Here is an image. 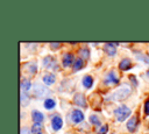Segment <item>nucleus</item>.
<instances>
[{
	"mask_svg": "<svg viewBox=\"0 0 149 134\" xmlns=\"http://www.w3.org/2000/svg\"><path fill=\"white\" fill-rule=\"evenodd\" d=\"M20 134H31V129H29V128H27V127H22Z\"/></svg>",
	"mask_w": 149,
	"mask_h": 134,
	"instance_id": "25",
	"label": "nucleus"
},
{
	"mask_svg": "<svg viewBox=\"0 0 149 134\" xmlns=\"http://www.w3.org/2000/svg\"><path fill=\"white\" fill-rule=\"evenodd\" d=\"M130 113H132L130 108H128L126 105H120L119 107H116V108L114 110V115H115V118H116L118 121H123V120H126V119L130 115Z\"/></svg>",
	"mask_w": 149,
	"mask_h": 134,
	"instance_id": "2",
	"label": "nucleus"
},
{
	"mask_svg": "<svg viewBox=\"0 0 149 134\" xmlns=\"http://www.w3.org/2000/svg\"><path fill=\"white\" fill-rule=\"evenodd\" d=\"M137 124H139V118H137L136 115L132 117V118L128 120V122H127V129H128L129 132H135V129H136V127H137Z\"/></svg>",
	"mask_w": 149,
	"mask_h": 134,
	"instance_id": "10",
	"label": "nucleus"
},
{
	"mask_svg": "<svg viewBox=\"0 0 149 134\" xmlns=\"http://www.w3.org/2000/svg\"><path fill=\"white\" fill-rule=\"evenodd\" d=\"M83 85L86 87V89H90L92 85H93V79L91 76H85L83 78Z\"/></svg>",
	"mask_w": 149,
	"mask_h": 134,
	"instance_id": "16",
	"label": "nucleus"
},
{
	"mask_svg": "<svg viewBox=\"0 0 149 134\" xmlns=\"http://www.w3.org/2000/svg\"><path fill=\"white\" fill-rule=\"evenodd\" d=\"M129 79L133 82V84H134V85H137V82H136V79H135V77H134V76H129Z\"/></svg>",
	"mask_w": 149,
	"mask_h": 134,
	"instance_id": "29",
	"label": "nucleus"
},
{
	"mask_svg": "<svg viewBox=\"0 0 149 134\" xmlns=\"http://www.w3.org/2000/svg\"><path fill=\"white\" fill-rule=\"evenodd\" d=\"M71 119H72V121H73L74 124H79V122H81V121L84 120V114H83L81 111H79V110H74V111L72 112Z\"/></svg>",
	"mask_w": 149,
	"mask_h": 134,
	"instance_id": "11",
	"label": "nucleus"
},
{
	"mask_svg": "<svg viewBox=\"0 0 149 134\" xmlns=\"http://www.w3.org/2000/svg\"><path fill=\"white\" fill-rule=\"evenodd\" d=\"M90 122H91L92 125H94V126H99L101 121L99 120V118H98L95 114H92V115L90 117Z\"/></svg>",
	"mask_w": 149,
	"mask_h": 134,
	"instance_id": "22",
	"label": "nucleus"
},
{
	"mask_svg": "<svg viewBox=\"0 0 149 134\" xmlns=\"http://www.w3.org/2000/svg\"><path fill=\"white\" fill-rule=\"evenodd\" d=\"M108 131V126L107 125H104L102 127H100V129L98 131V134H106Z\"/></svg>",
	"mask_w": 149,
	"mask_h": 134,
	"instance_id": "24",
	"label": "nucleus"
},
{
	"mask_svg": "<svg viewBox=\"0 0 149 134\" xmlns=\"http://www.w3.org/2000/svg\"><path fill=\"white\" fill-rule=\"evenodd\" d=\"M132 90L130 87L127 85V84H122L121 86H119L107 99L108 100H113V101H121V100H125L129 97Z\"/></svg>",
	"mask_w": 149,
	"mask_h": 134,
	"instance_id": "1",
	"label": "nucleus"
},
{
	"mask_svg": "<svg viewBox=\"0 0 149 134\" xmlns=\"http://www.w3.org/2000/svg\"><path fill=\"white\" fill-rule=\"evenodd\" d=\"M55 80H56V77L54 73H45L43 77V82L45 85H51L55 83Z\"/></svg>",
	"mask_w": 149,
	"mask_h": 134,
	"instance_id": "13",
	"label": "nucleus"
},
{
	"mask_svg": "<svg viewBox=\"0 0 149 134\" xmlns=\"http://www.w3.org/2000/svg\"><path fill=\"white\" fill-rule=\"evenodd\" d=\"M43 65L47 69H51V70H57L58 65H57V61L52 57V56H47L43 59Z\"/></svg>",
	"mask_w": 149,
	"mask_h": 134,
	"instance_id": "3",
	"label": "nucleus"
},
{
	"mask_svg": "<svg viewBox=\"0 0 149 134\" xmlns=\"http://www.w3.org/2000/svg\"><path fill=\"white\" fill-rule=\"evenodd\" d=\"M20 100H21V105H22V106H26V105L29 103V97H28V94H26V93L22 91L21 94H20Z\"/></svg>",
	"mask_w": 149,
	"mask_h": 134,
	"instance_id": "21",
	"label": "nucleus"
},
{
	"mask_svg": "<svg viewBox=\"0 0 149 134\" xmlns=\"http://www.w3.org/2000/svg\"><path fill=\"white\" fill-rule=\"evenodd\" d=\"M34 93L36 94V97L41 98V97H44L45 94H49L50 91L47 89L45 85H41V84H36L34 86Z\"/></svg>",
	"mask_w": 149,
	"mask_h": 134,
	"instance_id": "4",
	"label": "nucleus"
},
{
	"mask_svg": "<svg viewBox=\"0 0 149 134\" xmlns=\"http://www.w3.org/2000/svg\"><path fill=\"white\" fill-rule=\"evenodd\" d=\"M83 66H84L83 59H81L80 57L76 58V61H74V63H73V70H74V71H78V70H80Z\"/></svg>",
	"mask_w": 149,
	"mask_h": 134,
	"instance_id": "17",
	"label": "nucleus"
},
{
	"mask_svg": "<svg viewBox=\"0 0 149 134\" xmlns=\"http://www.w3.org/2000/svg\"><path fill=\"white\" fill-rule=\"evenodd\" d=\"M59 45H61V43H59V42H57V43L51 42V43H50V47H51L52 49H58V48H59Z\"/></svg>",
	"mask_w": 149,
	"mask_h": 134,
	"instance_id": "27",
	"label": "nucleus"
},
{
	"mask_svg": "<svg viewBox=\"0 0 149 134\" xmlns=\"http://www.w3.org/2000/svg\"><path fill=\"white\" fill-rule=\"evenodd\" d=\"M119 68H120L121 70H123V71L130 69V68H132V62H130V59H128V58H123V59L119 63Z\"/></svg>",
	"mask_w": 149,
	"mask_h": 134,
	"instance_id": "12",
	"label": "nucleus"
},
{
	"mask_svg": "<svg viewBox=\"0 0 149 134\" xmlns=\"http://www.w3.org/2000/svg\"><path fill=\"white\" fill-rule=\"evenodd\" d=\"M51 126H52V129L54 131H59L61 128H62V126H63V120H62V118L59 117V115H54L52 118H51Z\"/></svg>",
	"mask_w": 149,
	"mask_h": 134,
	"instance_id": "6",
	"label": "nucleus"
},
{
	"mask_svg": "<svg viewBox=\"0 0 149 134\" xmlns=\"http://www.w3.org/2000/svg\"><path fill=\"white\" fill-rule=\"evenodd\" d=\"M147 76H148V77H149V70H148V71H147Z\"/></svg>",
	"mask_w": 149,
	"mask_h": 134,
	"instance_id": "30",
	"label": "nucleus"
},
{
	"mask_svg": "<svg viewBox=\"0 0 149 134\" xmlns=\"http://www.w3.org/2000/svg\"><path fill=\"white\" fill-rule=\"evenodd\" d=\"M119 83V77L116 75L115 71H111L107 73V76L105 77V84L106 85H114Z\"/></svg>",
	"mask_w": 149,
	"mask_h": 134,
	"instance_id": "5",
	"label": "nucleus"
},
{
	"mask_svg": "<svg viewBox=\"0 0 149 134\" xmlns=\"http://www.w3.org/2000/svg\"><path fill=\"white\" fill-rule=\"evenodd\" d=\"M144 113L147 114V115H149V99L146 101V104H144Z\"/></svg>",
	"mask_w": 149,
	"mask_h": 134,
	"instance_id": "26",
	"label": "nucleus"
},
{
	"mask_svg": "<svg viewBox=\"0 0 149 134\" xmlns=\"http://www.w3.org/2000/svg\"><path fill=\"white\" fill-rule=\"evenodd\" d=\"M73 103L76 105H78V106H81V107H86L87 106L86 105V99H85L84 94H81V93H76L73 96Z\"/></svg>",
	"mask_w": 149,
	"mask_h": 134,
	"instance_id": "7",
	"label": "nucleus"
},
{
	"mask_svg": "<svg viewBox=\"0 0 149 134\" xmlns=\"http://www.w3.org/2000/svg\"><path fill=\"white\" fill-rule=\"evenodd\" d=\"M31 118H33V120H34V122H38V124H41L42 121H43V114L40 112V111H33V113H31Z\"/></svg>",
	"mask_w": 149,
	"mask_h": 134,
	"instance_id": "14",
	"label": "nucleus"
},
{
	"mask_svg": "<svg viewBox=\"0 0 149 134\" xmlns=\"http://www.w3.org/2000/svg\"><path fill=\"white\" fill-rule=\"evenodd\" d=\"M118 43H105L104 44V51L107 54V55H109V56H113V55H115V52H116V48H115V45H116Z\"/></svg>",
	"mask_w": 149,
	"mask_h": 134,
	"instance_id": "8",
	"label": "nucleus"
},
{
	"mask_svg": "<svg viewBox=\"0 0 149 134\" xmlns=\"http://www.w3.org/2000/svg\"><path fill=\"white\" fill-rule=\"evenodd\" d=\"M74 56H73V54H71V52H66V54H64V56H63V65L66 68V66H70V65H72L73 63H74Z\"/></svg>",
	"mask_w": 149,
	"mask_h": 134,
	"instance_id": "9",
	"label": "nucleus"
},
{
	"mask_svg": "<svg viewBox=\"0 0 149 134\" xmlns=\"http://www.w3.org/2000/svg\"><path fill=\"white\" fill-rule=\"evenodd\" d=\"M135 55L137 56V59H141V61H143V62H146L147 64H149V56H147V55H144V54H142V52H135Z\"/></svg>",
	"mask_w": 149,
	"mask_h": 134,
	"instance_id": "23",
	"label": "nucleus"
},
{
	"mask_svg": "<svg viewBox=\"0 0 149 134\" xmlns=\"http://www.w3.org/2000/svg\"><path fill=\"white\" fill-rule=\"evenodd\" d=\"M79 55H80V58L83 59H87L88 57H90V50L87 49V48H81L80 50H79Z\"/></svg>",
	"mask_w": 149,
	"mask_h": 134,
	"instance_id": "20",
	"label": "nucleus"
},
{
	"mask_svg": "<svg viewBox=\"0 0 149 134\" xmlns=\"http://www.w3.org/2000/svg\"><path fill=\"white\" fill-rule=\"evenodd\" d=\"M29 65H30V68H29V69H30V72H31V73H34V72L36 71L37 66H35V64H34V63H30Z\"/></svg>",
	"mask_w": 149,
	"mask_h": 134,
	"instance_id": "28",
	"label": "nucleus"
},
{
	"mask_svg": "<svg viewBox=\"0 0 149 134\" xmlns=\"http://www.w3.org/2000/svg\"><path fill=\"white\" fill-rule=\"evenodd\" d=\"M42 133V125L38 122H34L31 127V134H41Z\"/></svg>",
	"mask_w": 149,
	"mask_h": 134,
	"instance_id": "18",
	"label": "nucleus"
},
{
	"mask_svg": "<svg viewBox=\"0 0 149 134\" xmlns=\"http://www.w3.org/2000/svg\"><path fill=\"white\" fill-rule=\"evenodd\" d=\"M56 106V101L54 100V99H45L44 100V107L47 108V110H51V108H54Z\"/></svg>",
	"mask_w": 149,
	"mask_h": 134,
	"instance_id": "19",
	"label": "nucleus"
},
{
	"mask_svg": "<svg viewBox=\"0 0 149 134\" xmlns=\"http://www.w3.org/2000/svg\"><path fill=\"white\" fill-rule=\"evenodd\" d=\"M30 87H31L30 80H29L28 78H23V79L21 80V90L24 92V91H28Z\"/></svg>",
	"mask_w": 149,
	"mask_h": 134,
	"instance_id": "15",
	"label": "nucleus"
}]
</instances>
